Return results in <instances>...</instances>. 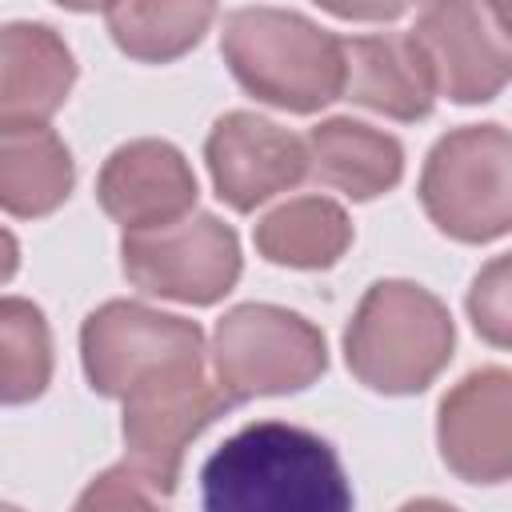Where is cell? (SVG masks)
<instances>
[{"label":"cell","instance_id":"obj_1","mask_svg":"<svg viewBox=\"0 0 512 512\" xmlns=\"http://www.w3.org/2000/svg\"><path fill=\"white\" fill-rule=\"evenodd\" d=\"M80 360L92 392L124 404V468L144 488L172 496L188 444L232 408L204 376L200 324L108 300L80 328Z\"/></svg>","mask_w":512,"mask_h":512},{"label":"cell","instance_id":"obj_2","mask_svg":"<svg viewBox=\"0 0 512 512\" xmlns=\"http://www.w3.org/2000/svg\"><path fill=\"white\" fill-rule=\"evenodd\" d=\"M200 500L204 512H352V484L324 436L256 420L204 460Z\"/></svg>","mask_w":512,"mask_h":512},{"label":"cell","instance_id":"obj_3","mask_svg":"<svg viewBox=\"0 0 512 512\" xmlns=\"http://www.w3.org/2000/svg\"><path fill=\"white\" fill-rule=\"evenodd\" d=\"M220 52L264 104L284 112H316L344 92V48L332 32L284 8H236L224 16Z\"/></svg>","mask_w":512,"mask_h":512},{"label":"cell","instance_id":"obj_4","mask_svg":"<svg viewBox=\"0 0 512 512\" xmlns=\"http://www.w3.org/2000/svg\"><path fill=\"white\" fill-rule=\"evenodd\" d=\"M452 344V316L428 288L408 280H380L364 292L344 332V360L364 388L384 396H412L444 372Z\"/></svg>","mask_w":512,"mask_h":512},{"label":"cell","instance_id":"obj_5","mask_svg":"<svg viewBox=\"0 0 512 512\" xmlns=\"http://www.w3.org/2000/svg\"><path fill=\"white\" fill-rule=\"evenodd\" d=\"M428 220L464 244L500 240L512 224V140L500 124H468L436 140L420 172Z\"/></svg>","mask_w":512,"mask_h":512},{"label":"cell","instance_id":"obj_6","mask_svg":"<svg viewBox=\"0 0 512 512\" xmlns=\"http://www.w3.org/2000/svg\"><path fill=\"white\" fill-rule=\"evenodd\" d=\"M328 368L324 332L276 304H240L220 316L212 336L216 388L236 404L308 388Z\"/></svg>","mask_w":512,"mask_h":512},{"label":"cell","instance_id":"obj_7","mask_svg":"<svg viewBox=\"0 0 512 512\" xmlns=\"http://www.w3.org/2000/svg\"><path fill=\"white\" fill-rule=\"evenodd\" d=\"M120 260L144 296L180 304H216L240 280V240L212 212L152 232H124Z\"/></svg>","mask_w":512,"mask_h":512},{"label":"cell","instance_id":"obj_8","mask_svg":"<svg viewBox=\"0 0 512 512\" xmlns=\"http://www.w3.org/2000/svg\"><path fill=\"white\" fill-rule=\"evenodd\" d=\"M436 88L456 104H484L508 84L512 32L508 4H428L412 28Z\"/></svg>","mask_w":512,"mask_h":512},{"label":"cell","instance_id":"obj_9","mask_svg":"<svg viewBox=\"0 0 512 512\" xmlns=\"http://www.w3.org/2000/svg\"><path fill=\"white\" fill-rule=\"evenodd\" d=\"M204 160L216 196L236 212H252L308 176L304 140L256 112L220 116L208 132Z\"/></svg>","mask_w":512,"mask_h":512},{"label":"cell","instance_id":"obj_10","mask_svg":"<svg viewBox=\"0 0 512 512\" xmlns=\"http://www.w3.org/2000/svg\"><path fill=\"white\" fill-rule=\"evenodd\" d=\"M444 464L468 484H500L512 472V376L504 368L468 372L436 420Z\"/></svg>","mask_w":512,"mask_h":512},{"label":"cell","instance_id":"obj_11","mask_svg":"<svg viewBox=\"0 0 512 512\" xmlns=\"http://www.w3.org/2000/svg\"><path fill=\"white\" fill-rule=\"evenodd\" d=\"M96 200L116 224H124V232H152L192 212L196 176L176 144L128 140L104 160Z\"/></svg>","mask_w":512,"mask_h":512},{"label":"cell","instance_id":"obj_12","mask_svg":"<svg viewBox=\"0 0 512 512\" xmlns=\"http://www.w3.org/2000/svg\"><path fill=\"white\" fill-rule=\"evenodd\" d=\"M344 48V92L392 120H424L436 104V76L412 32H380L340 40Z\"/></svg>","mask_w":512,"mask_h":512},{"label":"cell","instance_id":"obj_13","mask_svg":"<svg viewBox=\"0 0 512 512\" xmlns=\"http://www.w3.org/2000/svg\"><path fill=\"white\" fill-rule=\"evenodd\" d=\"M72 80V48L48 24H0V124H44Z\"/></svg>","mask_w":512,"mask_h":512},{"label":"cell","instance_id":"obj_14","mask_svg":"<svg viewBox=\"0 0 512 512\" xmlns=\"http://www.w3.org/2000/svg\"><path fill=\"white\" fill-rule=\"evenodd\" d=\"M304 156H308V172L320 184L352 200H376L388 188H396L404 176L400 140L344 116L316 124L304 140Z\"/></svg>","mask_w":512,"mask_h":512},{"label":"cell","instance_id":"obj_15","mask_svg":"<svg viewBox=\"0 0 512 512\" xmlns=\"http://www.w3.org/2000/svg\"><path fill=\"white\" fill-rule=\"evenodd\" d=\"M68 144L48 124H0V208L24 220L56 212L72 192Z\"/></svg>","mask_w":512,"mask_h":512},{"label":"cell","instance_id":"obj_16","mask_svg":"<svg viewBox=\"0 0 512 512\" xmlns=\"http://www.w3.org/2000/svg\"><path fill=\"white\" fill-rule=\"evenodd\" d=\"M352 244L344 208L328 196H296L256 224V248L284 268H332Z\"/></svg>","mask_w":512,"mask_h":512},{"label":"cell","instance_id":"obj_17","mask_svg":"<svg viewBox=\"0 0 512 512\" xmlns=\"http://www.w3.org/2000/svg\"><path fill=\"white\" fill-rule=\"evenodd\" d=\"M104 20L120 52H128L132 60L164 64L184 56L192 44H200L208 24L216 20V8L212 4H108Z\"/></svg>","mask_w":512,"mask_h":512},{"label":"cell","instance_id":"obj_18","mask_svg":"<svg viewBox=\"0 0 512 512\" xmlns=\"http://www.w3.org/2000/svg\"><path fill=\"white\" fill-rule=\"evenodd\" d=\"M52 384V332L24 296H0V404H28Z\"/></svg>","mask_w":512,"mask_h":512},{"label":"cell","instance_id":"obj_19","mask_svg":"<svg viewBox=\"0 0 512 512\" xmlns=\"http://www.w3.org/2000/svg\"><path fill=\"white\" fill-rule=\"evenodd\" d=\"M468 316H472L476 332H480L488 344L508 348V336H512V320H508V256H496V260L472 280Z\"/></svg>","mask_w":512,"mask_h":512},{"label":"cell","instance_id":"obj_20","mask_svg":"<svg viewBox=\"0 0 512 512\" xmlns=\"http://www.w3.org/2000/svg\"><path fill=\"white\" fill-rule=\"evenodd\" d=\"M152 496H156V492L144 488V484L120 464V468L100 472V476L80 492V500L72 504V512H160V504H156Z\"/></svg>","mask_w":512,"mask_h":512},{"label":"cell","instance_id":"obj_21","mask_svg":"<svg viewBox=\"0 0 512 512\" xmlns=\"http://www.w3.org/2000/svg\"><path fill=\"white\" fill-rule=\"evenodd\" d=\"M16 268H20V244L8 228H0V284H8L16 276Z\"/></svg>","mask_w":512,"mask_h":512},{"label":"cell","instance_id":"obj_22","mask_svg":"<svg viewBox=\"0 0 512 512\" xmlns=\"http://www.w3.org/2000/svg\"><path fill=\"white\" fill-rule=\"evenodd\" d=\"M332 12L344 16V20H392V16L404 12V4H384V8H336L332 4Z\"/></svg>","mask_w":512,"mask_h":512},{"label":"cell","instance_id":"obj_23","mask_svg":"<svg viewBox=\"0 0 512 512\" xmlns=\"http://www.w3.org/2000/svg\"><path fill=\"white\" fill-rule=\"evenodd\" d=\"M400 512H456V508L444 504V500H428V496H424V500H408Z\"/></svg>","mask_w":512,"mask_h":512},{"label":"cell","instance_id":"obj_24","mask_svg":"<svg viewBox=\"0 0 512 512\" xmlns=\"http://www.w3.org/2000/svg\"><path fill=\"white\" fill-rule=\"evenodd\" d=\"M0 512H20V508H12V504H0Z\"/></svg>","mask_w":512,"mask_h":512}]
</instances>
